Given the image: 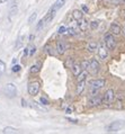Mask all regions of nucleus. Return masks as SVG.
I'll return each instance as SVG.
<instances>
[{
    "instance_id": "nucleus-1",
    "label": "nucleus",
    "mask_w": 125,
    "mask_h": 134,
    "mask_svg": "<svg viewBox=\"0 0 125 134\" xmlns=\"http://www.w3.org/2000/svg\"><path fill=\"white\" fill-rule=\"evenodd\" d=\"M39 90H41V83L38 81H33V82L28 85V94L33 96V97L37 96Z\"/></svg>"
},
{
    "instance_id": "nucleus-2",
    "label": "nucleus",
    "mask_w": 125,
    "mask_h": 134,
    "mask_svg": "<svg viewBox=\"0 0 125 134\" xmlns=\"http://www.w3.org/2000/svg\"><path fill=\"white\" fill-rule=\"evenodd\" d=\"M105 45L108 50H114L116 47V40L113 34H107L105 36Z\"/></svg>"
},
{
    "instance_id": "nucleus-3",
    "label": "nucleus",
    "mask_w": 125,
    "mask_h": 134,
    "mask_svg": "<svg viewBox=\"0 0 125 134\" xmlns=\"http://www.w3.org/2000/svg\"><path fill=\"white\" fill-rule=\"evenodd\" d=\"M3 91L8 97H16L17 95V88L14 83H7L3 88Z\"/></svg>"
},
{
    "instance_id": "nucleus-4",
    "label": "nucleus",
    "mask_w": 125,
    "mask_h": 134,
    "mask_svg": "<svg viewBox=\"0 0 125 134\" xmlns=\"http://www.w3.org/2000/svg\"><path fill=\"white\" fill-rule=\"evenodd\" d=\"M105 83H106V81L104 79H95L89 82V87L91 90H98V89H101L104 87Z\"/></svg>"
},
{
    "instance_id": "nucleus-5",
    "label": "nucleus",
    "mask_w": 125,
    "mask_h": 134,
    "mask_svg": "<svg viewBox=\"0 0 125 134\" xmlns=\"http://www.w3.org/2000/svg\"><path fill=\"white\" fill-rule=\"evenodd\" d=\"M104 103L106 105H111V104L114 103V100H115V92H114L113 89H108L107 91L104 94Z\"/></svg>"
},
{
    "instance_id": "nucleus-6",
    "label": "nucleus",
    "mask_w": 125,
    "mask_h": 134,
    "mask_svg": "<svg viewBox=\"0 0 125 134\" xmlns=\"http://www.w3.org/2000/svg\"><path fill=\"white\" fill-rule=\"evenodd\" d=\"M90 62V72L93 74H97L99 72V70H100V65H99V62L96 60V59H91L89 61Z\"/></svg>"
},
{
    "instance_id": "nucleus-7",
    "label": "nucleus",
    "mask_w": 125,
    "mask_h": 134,
    "mask_svg": "<svg viewBox=\"0 0 125 134\" xmlns=\"http://www.w3.org/2000/svg\"><path fill=\"white\" fill-rule=\"evenodd\" d=\"M103 102H104V99H103L100 96H94L93 98H90L88 100V104H89L90 107H96V106L100 105Z\"/></svg>"
},
{
    "instance_id": "nucleus-8",
    "label": "nucleus",
    "mask_w": 125,
    "mask_h": 134,
    "mask_svg": "<svg viewBox=\"0 0 125 134\" xmlns=\"http://www.w3.org/2000/svg\"><path fill=\"white\" fill-rule=\"evenodd\" d=\"M122 126H123V122H113L107 127V131L108 132H117Z\"/></svg>"
},
{
    "instance_id": "nucleus-9",
    "label": "nucleus",
    "mask_w": 125,
    "mask_h": 134,
    "mask_svg": "<svg viewBox=\"0 0 125 134\" xmlns=\"http://www.w3.org/2000/svg\"><path fill=\"white\" fill-rule=\"evenodd\" d=\"M55 51L60 55H63L65 53V51H67V44H65L64 42H62V41L58 42V44H56V50Z\"/></svg>"
},
{
    "instance_id": "nucleus-10",
    "label": "nucleus",
    "mask_w": 125,
    "mask_h": 134,
    "mask_svg": "<svg viewBox=\"0 0 125 134\" xmlns=\"http://www.w3.org/2000/svg\"><path fill=\"white\" fill-rule=\"evenodd\" d=\"M108 49L107 47H104V46H99L98 47V57L101 59V60H106L108 57Z\"/></svg>"
},
{
    "instance_id": "nucleus-11",
    "label": "nucleus",
    "mask_w": 125,
    "mask_h": 134,
    "mask_svg": "<svg viewBox=\"0 0 125 134\" xmlns=\"http://www.w3.org/2000/svg\"><path fill=\"white\" fill-rule=\"evenodd\" d=\"M55 14H56V10H54V9H52V8H50V10L47 12V15L43 18V19H44V23H45V24L50 23V21L54 18V16H55Z\"/></svg>"
},
{
    "instance_id": "nucleus-12",
    "label": "nucleus",
    "mask_w": 125,
    "mask_h": 134,
    "mask_svg": "<svg viewBox=\"0 0 125 134\" xmlns=\"http://www.w3.org/2000/svg\"><path fill=\"white\" fill-rule=\"evenodd\" d=\"M71 71H72V73L75 74L76 77H78L79 74H80V72L82 71L81 65H80V63H77V62L73 63V64L71 65Z\"/></svg>"
},
{
    "instance_id": "nucleus-13",
    "label": "nucleus",
    "mask_w": 125,
    "mask_h": 134,
    "mask_svg": "<svg viewBox=\"0 0 125 134\" xmlns=\"http://www.w3.org/2000/svg\"><path fill=\"white\" fill-rule=\"evenodd\" d=\"M111 32H112L113 35H120L121 33H122V27H121L118 24L113 23L111 25Z\"/></svg>"
},
{
    "instance_id": "nucleus-14",
    "label": "nucleus",
    "mask_w": 125,
    "mask_h": 134,
    "mask_svg": "<svg viewBox=\"0 0 125 134\" xmlns=\"http://www.w3.org/2000/svg\"><path fill=\"white\" fill-rule=\"evenodd\" d=\"M84 87H86V81L82 80V81H78V86H77V95H81L83 90H84Z\"/></svg>"
},
{
    "instance_id": "nucleus-15",
    "label": "nucleus",
    "mask_w": 125,
    "mask_h": 134,
    "mask_svg": "<svg viewBox=\"0 0 125 134\" xmlns=\"http://www.w3.org/2000/svg\"><path fill=\"white\" fill-rule=\"evenodd\" d=\"M64 5H65V0H56V1L53 3V6L51 7V8L58 12V10L60 9V8H62V7H63Z\"/></svg>"
},
{
    "instance_id": "nucleus-16",
    "label": "nucleus",
    "mask_w": 125,
    "mask_h": 134,
    "mask_svg": "<svg viewBox=\"0 0 125 134\" xmlns=\"http://www.w3.org/2000/svg\"><path fill=\"white\" fill-rule=\"evenodd\" d=\"M87 50L89 51V52H91V53H94V52L98 51V44H97L96 42H90V43H88Z\"/></svg>"
},
{
    "instance_id": "nucleus-17",
    "label": "nucleus",
    "mask_w": 125,
    "mask_h": 134,
    "mask_svg": "<svg viewBox=\"0 0 125 134\" xmlns=\"http://www.w3.org/2000/svg\"><path fill=\"white\" fill-rule=\"evenodd\" d=\"M41 66H42L41 63H36V64L32 65L31 68H29V73H32V74L38 73V72H39V70H41Z\"/></svg>"
},
{
    "instance_id": "nucleus-18",
    "label": "nucleus",
    "mask_w": 125,
    "mask_h": 134,
    "mask_svg": "<svg viewBox=\"0 0 125 134\" xmlns=\"http://www.w3.org/2000/svg\"><path fill=\"white\" fill-rule=\"evenodd\" d=\"M72 16H73V18H75L76 20H80V19H82L83 18V13L81 12V10L75 9L73 10V13H72Z\"/></svg>"
},
{
    "instance_id": "nucleus-19",
    "label": "nucleus",
    "mask_w": 125,
    "mask_h": 134,
    "mask_svg": "<svg viewBox=\"0 0 125 134\" xmlns=\"http://www.w3.org/2000/svg\"><path fill=\"white\" fill-rule=\"evenodd\" d=\"M80 65H81L82 71H89L90 70V62L87 61V60H83L81 63H80Z\"/></svg>"
},
{
    "instance_id": "nucleus-20",
    "label": "nucleus",
    "mask_w": 125,
    "mask_h": 134,
    "mask_svg": "<svg viewBox=\"0 0 125 134\" xmlns=\"http://www.w3.org/2000/svg\"><path fill=\"white\" fill-rule=\"evenodd\" d=\"M79 27H80V29H81V31H86L87 29V27H88V23H87V20L86 19H80L79 20Z\"/></svg>"
},
{
    "instance_id": "nucleus-21",
    "label": "nucleus",
    "mask_w": 125,
    "mask_h": 134,
    "mask_svg": "<svg viewBox=\"0 0 125 134\" xmlns=\"http://www.w3.org/2000/svg\"><path fill=\"white\" fill-rule=\"evenodd\" d=\"M88 77V71H83V72H80V74L78 76V81H82V80H86Z\"/></svg>"
},
{
    "instance_id": "nucleus-22",
    "label": "nucleus",
    "mask_w": 125,
    "mask_h": 134,
    "mask_svg": "<svg viewBox=\"0 0 125 134\" xmlns=\"http://www.w3.org/2000/svg\"><path fill=\"white\" fill-rule=\"evenodd\" d=\"M2 133H5V134L17 133V130H16V129H14V127H5V129H3V131H2Z\"/></svg>"
},
{
    "instance_id": "nucleus-23",
    "label": "nucleus",
    "mask_w": 125,
    "mask_h": 134,
    "mask_svg": "<svg viewBox=\"0 0 125 134\" xmlns=\"http://www.w3.org/2000/svg\"><path fill=\"white\" fill-rule=\"evenodd\" d=\"M98 26H99V21H97V20H93V21H90V23H89V27L93 29V31L97 29Z\"/></svg>"
},
{
    "instance_id": "nucleus-24",
    "label": "nucleus",
    "mask_w": 125,
    "mask_h": 134,
    "mask_svg": "<svg viewBox=\"0 0 125 134\" xmlns=\"http://www.w3.org/2000/svg\"><path fill=\"white\" fill-rule=\"evenodd\" d=\"M36 17H37V14H36V13H33L31 16H29V18H28V23H29V24H33V23H34V21L36 20Z\"/></svg>"
},
{
    "instance_id": "nucleus-25",
    "label": "nucleus",
    "mask_w": 125,
    "mask_h": 134,
    "mask_svg": "<svg viewBox=\"0 0 125 134\" xmlns=\"http://www.w3.org/2000/svg\"><path fill=\"white\" fill-rule=\"evenodd\" d=\"M5 71H6V63L2 60H0V76H1Z\"/></svg>"
},
{
    "instance_id": "nucleus-26",
    "label": "nucleus",
    "mask_w": 125,
    "mask_h": 134,
    "mask_svg": "<svg viewBox=\"0 0 125 134\" xmlns=\"http://www.w3.org/2000/svg\"><path fill=\"white\" fill-rule=\"evenodd\" d=\"M77 33H76V29L73 28V27H68V31H67V35H76Z\"/></svg>"
},
{
    "instance_id": "nucleus-27",
    "label": "nucleus",
    "mask_w": 125,
    "mask_h": 134,
    "mask_svg": "<svg viewBox=\"0 0 125 134\" xmlns=\"http://www.w3.org/2000/svg\"><path fill=\"white\" fill-rule=\"evenodd\" d=\"M67 31H68V27L61 26V27L59 28V34H67Z\"/></svg>"
},
{
    "instance_id": "nucleus-28",
    "label": "nucleus",
    "mask_w": 125,
    "mask_h": 134,
    "mask_svg": "<svg viewBox=\"0 0 125 134\" xmlns=\"http://www.w3.org/2000/svg\"><path fill=\"white\" fill-rule=\"evenodd\" d=\"M35 51H36V47L34 45H31V46H28V54L29 55H33L35 53Z\"/></svg>"
},
{
    "instance_id": "nucleus-29",
    "label": "nucleus",
    "mask_w": 125,
    "mask_h": 134,
    "mask_svg": "<svg viewBox=\"0 0 125 134\" xmlns=\"http://www.w3.org/2000/svg\"><path fill=\"white\" fill-rule=\"evenodd\" d=\"M45 51H46V53L47 54H50V55H54V52H53V49L51 47L50 45H47L45 46Z\"/></svg>"
},
{
    "instance_id": "nucleus-30",
    "label": "nucleus",
    "mask_w": 125,
    "mask_h": 134,
    "mask_svg": "<svg viewBox=\"0 0 125 134\" xmlns=\"http://www.w3.org/2000/svg\"><path fill=\"white\" fill-rule=\"evenodd\" d=\"M44 25H45V23H44V19H41V20L38 21L37 26H36V29H37V31H39V29H42V27H43Z\"/></svg>"
},
{
    "instance_id": "nucleus-31",
    "label": "nucleus",
    "mask_w": 125,
    "mask_h": 134,
    "mask_svg": "<svg viewBox=\"0 0 125 134\" xmlns=\"http://www.w3.org/2000/svg\"><path fill=\"white\" fill-rule=\"evenodd\" d=\"M20 69H21V66H20V65H18V64H16V65H14V66H13V69H12V70H13L14 72H18V71H20Z\"/></svg>"
},
{
    "instance_id": "nucleus-32",
    "label": "nucleus",
    "mask_w": 125,
    "mask_h": 134,
    "mask_svg": "<svg viewBox=\"0 0 125 134\" xmlns=\"http://www.w3.org/2000/svg\"><path fill=\"white\" fill-rule=\"evenodd\" d=\"M41 103L43 104V105H47V104H49V100H47L46 98H44V97H41Z\"/></svg>"
},
{
    "instance_id": "nucleus-33",
    "label": "nucleus",
    "mask_w": 125,
    "mask_h": 134,
    "mask_svg": "<svg viewBox=\"0 0 125 134\" xmlns=\"http://www.w3.org/2000/svg\"><path fill=\"white\" fill-rule=\"evenodd\" d=\"M82 12L88 13V8H87V6H86V5H82Z\"/></svg>"
},
{
    "instance_id": "nucleus-34",
    "label": "nucleus",
    "mask_w": 125,
    "mask_h": 134,
    "mask_svg": "<svg viewBox=\"0 0 125 134\" xmlns=\"http://www.w3.org/2000/svg\"><path fill=\"white\" fill-rule=\"evenodd\" d=\"M111 1H112L113 3H118V2H121V1H123V0H111Z\"/></svg>"
},
{
    "instance_id": "nucleus-35",
    "label": "nucleus",
    "mask_w": 125,
    "mask_h": 134,
    "mask_svg": "<svg viewBox=\"0 0 125 134\" xmlns=\"http://www.w3.org/2000/svg\"><path fill=\"white\" fill-rule=\"evenodd\" d=\"M7 1H8V0H0V3H5Z\"/></svg>"
},
{
    "instance_id": "nucleus-36",
    "label": "nucleus",
    "mask_w": 125,
    "mask_h": 134,
    "mask_svg": "<svg viewBox=\"0 0 125 134\" xmlns=\"http://www.w3.org/2000/svg\"><path fill=\"white\" fill-rule=\"evenodd\" d=\"M122 33H123V34H124V36H125V26H124V27L122 28Z\"/></svg>"
},
{
    "instance_id": "nucleus-37",
    "label": "nucleus",
    "mask_w": 125,
    "mask_h": 134,
    "mask_svg": "<svg viewBox=\"0 0 125 134\" xmlns=\"http://www.w3.org/2000/svg\"><path fill=\"white\" fill-rule=\"evenodd\" d=\"M123 1H124V2H125V0H123Z\"/></svg>"
}]
</instances>
